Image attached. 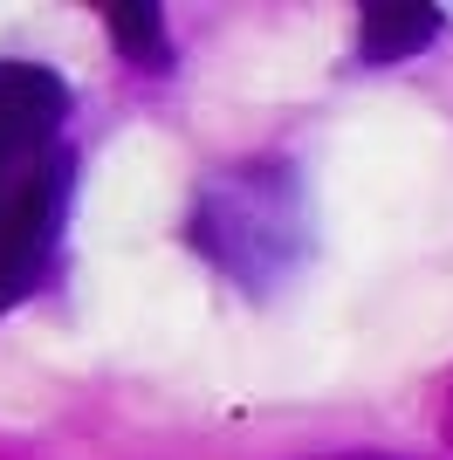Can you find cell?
Masks as SVG:
<instances>
[{
	"instance_id": "obj_1",
	"label": "cell",
	"mask_w": 453,
	"mask_h": 460,
	"mask_svg": "<svg viewBox=\"0 0 453 460\" xmlns=\"http://www.w3.org/2000/svg\"><path fill=\"white\" fill-rule=\"evenodd\" d=\"M62 207H69V158H41V172L14 192V207L0 213V316L41 282L49 254L62 234Z\"/></svg>"
},
{
	"instance_id": "obj_2",
	"label": "cell",
	"mask_w": 453,
	"mask_h": 460,
	"mask_svg": "<svg viewBox=\"0 0 453 460\" xmlns=\"http://www.w3.org/2000/svg\"><path fill=\"white\" fill-rule=\"evenodd\" d=\"M62 124H69V83L41 62H0V158L41 165Z\"/></svg>"
},
{
	"instance_id": "obj_3",
	"label": "cell",
	"mask_w": 453,
	"mask_h": 460,
	"mask_svg": "<svg viewBox=\"0 0 453 460\" xmlns=\"http://www.w3.org/2000/svg\"><path fill=\"white\" fill-rule=\"evenodd\" d=\"M447 14L433 0H371L358 7V56L364 62H405L419 49H433Z\"/></svg>"
},
{
	"instance_id": "obj_4",
	"label": "cell",
	"mask_w": 453,
	"mask_h": 460,
	"mask_svg": "<svg viewBox=\"0 0 453 460\" xmlns=\"http://www.w3.org/2000/svg\"><path fill=\"white\" fill-rule=\"evenodd\" d=\"M103 28H111L117 56L131 62V69H172V41H165V14H158V7L111 0V7H103Z\"/></svg>"
}]
</instances>
